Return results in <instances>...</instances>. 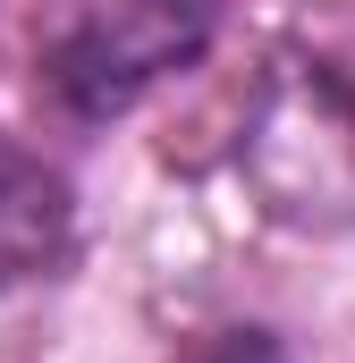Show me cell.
<instances>
[{"mask_svg": "<svg viewBox=\"0 0 355 363\" xmlns=\"http://www.w3.org/2000/svg\"><path fill=\"white\" fill-rule=\"evenodd\" d=\"M212 43V0H60L43 26V85L77 118H119Z\"/></svg>", "mask_w": 355, "mask_h": 363, "instance_id": "cell-1", "label": "cell"}, {"mask_svg": "<svg viewBox=\"0 0 355 363\" xmlns=\"http://www.w3.org/2000/svg\"><path fill=\"white\" fill-rule=\"evenodd\" d=\"M186 363H288V347H279L271 330H212Z\"/></svg>", "mask_w": 355, "mask_h": 363, "instance_id": "cell-3", "label": "cell"}, {"mask_svg": "<svg viewBox=\"0 0 355 363\" xmlns=\"http://www.w3.org/2000/svg\"><path fill=\"white\" fill-rule=\"evenodd\" d=\"M68 245V186L60 169H43L26 144L0 135V287L51 271Z\"/></svg>", "mask_w": 355, "mask_h": 363, "instance_id": "cell-2", "label": "cell"}]
</instances>
